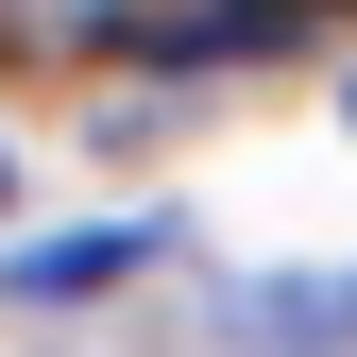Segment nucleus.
I'll use <instances>...</instances> for the list:
<instances>
[{"label":"nucleus","mask_w":357,"mask_h":357,"mask_svg":"<svg viewBox=\"0 0 357 357\" xmlns=\"http://www.w3.org/2000/svg\"><path fill=\"white\" fill-rule=\"evenodd\" d=\"M238 324L273 340V357H324V340H357V273H289V289H255Z\"/></svg>","instance_id":"obj_1"},{"label":"nucleus","mask_w":357,"mask_h":357,"mask_svg":"<svg viewBox=\"0 0 357 357\" xmlns=\"http://www.w3.org/2000/svg\"><path fill=\"white\" fill-rule=\"evenodd\" d=\"M119 255H137V238H52V255H34V273H17V289H34V306H68V289H102Z\"/></svg>","instance_id":"obj_2"}]
</instances>
